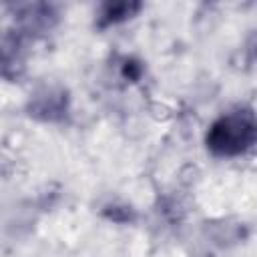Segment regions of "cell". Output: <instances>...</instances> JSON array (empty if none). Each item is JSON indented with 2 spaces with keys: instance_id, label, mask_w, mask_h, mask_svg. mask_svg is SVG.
<instances>
[{
  "instance_id": "cell-1",
  "label": "cell",
  "mask_w": 257,
  "mask_h": 257,
  "mask_svg": "<svg viewBox=\"0 0 257 257\" xmlns=\"http://www.w3.org/2000/svg\"><path fill=\"white\" fill-rule=\"evenodd\" d=\"M255 114L249 106H239L221 114L207 133V149L217 157H239L255 143Z\"/></svg>"
},
{
  "instance_id": "cell-2",
  "label": "cell",
  "mask_w": 257,
  "mask_h": 257,
  "mask_svg": "<svg viewBox=\"0 0 257 257\" xmlns=\"http://www.w3.org/2000/svg\"><path fill=\"white\" fill-rule=\"evenodd\" d=\"M139 8H141V4H126V2L104 4L102 6V12L98 16V26H110V24L122 22V20L131 18Z\"/></svg>"
}]
</instances>
